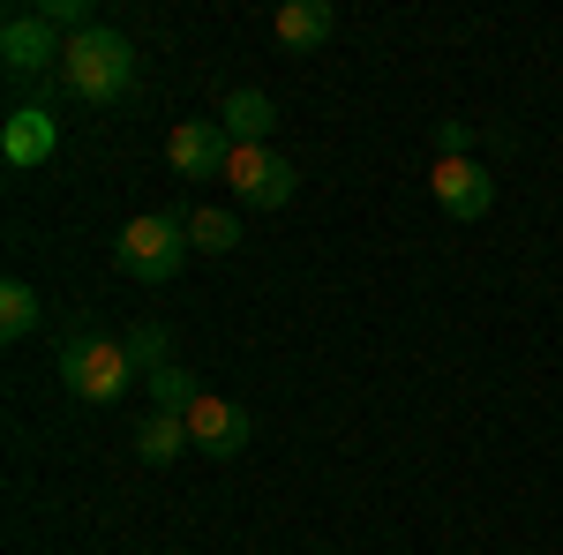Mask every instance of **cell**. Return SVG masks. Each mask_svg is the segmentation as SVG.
Returning <instances> with one entry per match:
<instances>
[{
  "label": "cell",
  "instance_id": "cell-1",
  "mask_svg": "<svg viewBox=\"0 0 563 555\" xmlns=\"http://www.w3.org/2000/svg\"><path fill=\"white\" fill-rule=\"evenodd\" d=\"M60 84L76 90L84 106H113V98H129L135 84V45L121 38V31H84V38H68V53H60Z\"/></svg>",
  "mask_w": 563,
  "mask_h": 555
},
{
  "label": "cell",
  "instance_id": "cell-2",
  "mask_svg": "<svg viewBox=\"0 0 563 555\" xmlns=\"http://www.w3.org/2000/svg\"><path fill=\"white\" fill-rule=\"evenodd\" d=\"M113 263L129 270L135 286H166L180 263H188V218H180V211L129 218V225H121V241H113Z\"/></svg>",
  "mask_w": 563,
  "mask_h": 555
},
{
  "label": "cell",
  "instance_id": "cell-3",
  "mask_svg": "<svg viewBox=\"0 0 563 555\" xmlns=\"http://www.w3.org/2000/svg\"><path fill=\"white\" fill-rule=\"evenodd\" d=\"M60 384L76 390L84 406H113V398L135 384L129 345H113V338H68V345H60Z\"/></svg>",
  "mask_w": 563,
  "mask_h": 555
},
{
  "label": "cell",
  "instance_id": "cell-4",
  "mask_svg": "<svg viewBox=\"0 0 563 555\" xmlns=\"http://www.w3.org/2000/svg\"><path fill=\"white\" fill-rule=\"evenodd\" d=\"M225 188L249 203V211H278V203H294V166L278 158V151H263V143H233V166H225Z\"/></svg>",
  "mask_w": 563,
  "mask_h": 555
},
{
  "label": "cell",
  "instance_id": "cell-5",
  "mask_svg": "<svg viewBox=\"0 0 563 555\" xmlns=\"http://www.w3.org/2000/svg\"><path fill=\"white\" fill-rule=\"evenodd\" d=\"M60 53H68V38L45 23L38 8H31V15H8V31H0V60H8V76H45V68H60Z\"/></svg>",
  "mask_w": 563,
  "mask_h": 555
},
{
  "label": "cell",
  "instance_id": "cell-6",
  "mask_svg": "<svg viewBox=\"0 0 563 555\" xmlns=\"http://www.w3.org/2000/svg\"><path fill=\"white\" fill-rule=\"evenodd\" d=\"M166 158H174L180 180H218V173L233 166V135L218 129V121H180L166 135Z\"/></svg>",
  "mask_w": 563,
  "mask_h": 555
},
{
  "label": "cell",
  "instance_id": "cell-7",
  "mask_svg": "<svg viewBox=\"0 0 563 555\" xmlns=\"http://www.w3.org/2000/svg\"><path fill=\"white\" fill-rule=\"evenodd\" d=\"M429 188H435V203H443V218H488L496 211V180L474 166V158H435V173H429Z\"/></svg>",
  "mask_w": 563,
  "mask_h": 555
},
{
  "label": "cell",
  "instance_id": "cell-8",
  "mask_svg": "<svg viewBox=\"0 0 563 555\" xmlns=\"http://www.w3.org/2000/svg\"><path fill=\"white\" fill-rule=\"evenodd\" d=\"M180 421H188V443H196L203 458H233V451H249V406H233V398H196Z\"/></svg>",
  "mask_w": 563,
  "mask_h": 555
},
{
  "label": "cell",
  "instance_id": "cell-9",
  "mask_svg": "<svg viewBox=\"0 0 563 555\" xmlns=\"http://www.w3.org/2000/svg\"><path fill=\"white\" fill-rule=\"evenodd\" d=\"M60 151V121L45 113V106H15L8 121H0V158L8 166H45Z\"/></svg>",
  "mask_w": 563,
  "mask_h": 555
},
{
  "label": "cell",
  "instance_id": "cell-10",
  "mask_svg": "<svg viewBox=\"0 0 563 555\" xmlns=\"http://www.w3.org/2000/svg\"><path fill=\"white\" fill-rule=\"evenodd\" d=\"M271 31H278L286 53H316V45H331V31H339V8L331 0H286Z\"/></svg>",
  "mask_w": 563,
  "mask_h": 555
},
{
  "label": "cell",
  "instance_id": "cell-11",
  "mask_svg": "<svg viewBox=\"0 0 563 555\" xmlns=\"http://www.w3.org/2000/svg\"><path fill=\"white\" fill-rule=\"evenodd\" d=\"M218 129L233 135V143H263V135L278 129V106H271L263 90H225V113H218Z\"/></svg>",
  "mask_w": 563,
  "mask_h": 555
},
{
  "label": "cell",
  "instance_id": "cell-12",
  "mask_svg": "<svg viewBox=\"0 0 563 555\" xmlns=\"http://www.w3.org/2000/svg\"><path fill=\"white\" fill-rule=\"evenodd\" d=\"M180 451H188V421H180V413H151L143 435H135V458H143V466H174Z\"/></svg>",
  "mask_w": 563,
  "mask_h": 555
},
{
  "label": "cell",
  "instance_id": "cell-13",
  "mask_svg": "<svg viewBox=\"0 0 563 555\" xmlns=\"http://www.w3.org/2000/svg\"><path fill=\"white\" fill-rule=\"evenodd\" d=\"M188 248H203V256H233V248H241V218H233V211H188Z\"/></svg>",
  "mask_w": 563,
  "mask_h": 555
},
{
  "label": "cell",
  "instance_id": "cell-14",
  "mask_svg": "<svg viewBox=\"0 0 563 555\" xmlns=\"http://www.w3.org/2000/svg\"><path fill=\"white\" fill-rule=\"evenodd\" d=\"M31 331H38V293H31L23 278H8V286H0V338L23 345Z\"/></svg>",
  "mask_w": 563,
  "mask_h": 555
},
{
  "label": "cell",
  "instance_id": "cell-15",
  "mask_svg": "<svg viewBox=\"0 0 563 555\" xmlns=\"http://www.w3.org/2000/svg\"><path fill=\"white\" fill-rule=\"evenodd\" d=\"M129 360L135 368H143V376H158V368H174V331H166V323H135L129 338Z\"/></svg>",
  "mask_w": 563,
  "mask_h": 555
},
{
  "label": "cell",
  "instance_id": "cell-16",
  "mask_svg": "<svg viewBox=\"0 0 563 555\" xmlns=\"http://www.w3.org/2000/svg\"><path fill=\"white\" fill-rule=\"evenodd\" d=\"M143 384H151V406H158V413H188V406H196V398H203V390H196V376H188V368H158V376H143Z\"/></svg>",
  "mask_w": 563,
  "mask_h": 555
},
{
  "label": "cell",
  "instance_id": "cell-17",
  "mask_svg": "<svg viewBox=\"0 0 563 555\" xmlns=\"http://www.w3.org/2000/svg\"><path fill=\"white\" fill-rule=\"evenodd\" d=\"M435 158H474V129L466 121H443L435 129Z\"/></svg>",
  "mask_w": 563,
  "mask_h": 555
},
{
  "label": "cell",
  "instance_id": "cell-18",
  "mask_svg": "<svg viewBox=\"0 0 563 555\" xmlns=\"http://www.w3.org/2000/svg\"><path fill=\"white\" fill-rule=\"evenodd\" d=\"M174 555H188V548H174Z\"/></svg>",
  "mask_w": 563,
  "mask_h": 555
}]
</instances>
